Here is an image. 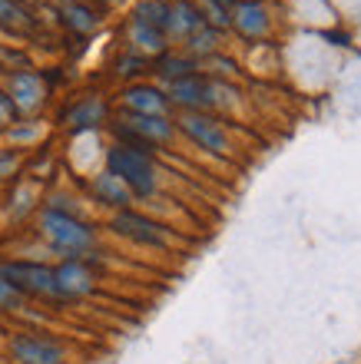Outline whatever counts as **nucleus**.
<instances>
[{"label": "nucleus", "instance_id": "3", "mask_svg": "<svg viewBox=\"0 0 361 364\" xmlns=\"http://www.w3.org/2000/svg\"><path fill=\"white\" fill-rule=\"evenodd\" d=\"M103 229L113 235V239H123L136 249H146V252H176L182 249V235L179 229H172L169 222H162L159 215H152V212L140 209H123V212H113V215H106Z\"/></svg>", "mask_w": 361, "mask_h": 364}, {"label": "nucleus", "instance_id": "9", "mask_svg": "<svg viewBox=\"0 0 361 364\" xmlns=\"http://www.w3.org/2000/svg\"><path fill=\"white\" fill-rule=\"evenodd\" d=\"M53 282H57L60 305H76L100 291V269H93L86 259H57L53 262Z\"/></svg>", "mask_w": 361, "mask_h": 364}, {"label": "nucleus", "instance_id": "22", "mask_svg": "<svg viewBox=\"0 0 361 364\" xmlns=\"http://www.w3.org/2000/svg\"><path fill=\"white\" fill-rule=\"evenodd\" d=\"M0 30H7V33H30L33 30V14L20 0H0Z\"/></svg>", "mask_w": 361, "mask_h": 364}, {"label": "nucleus", "instance_id": "13", "mask_svg": "<svg viewBox=\"0 0 361 364\" xmlns=\"http://www.w3.org/2000/svg\"><path fill=\"white\" fill-rule=\"evenodd\" d=\"M116 113H133V116H172V103L166 90L152 80L140 83H126L116 93Z\"/></svg>", "mask_w": 361, "mask_h": 364}, {"label": "nucleus", "instance_id": "27", "mask_svg": "<svg viewBox=\"0 0 361 364\" xmlns=\"http://www.w3.org/2000/svg\"><path fill=\"white\" fill-rule=\"evenodd\" d=\"M90 4L100 10H113V7H120V4H126V0H90Z\"/></svg>", "mask_w": 361, "mask_h": 364}, {"label": "nucleus", "instance_id": "24", "mask_svg": "<svg viewBox=\"0 0 361 364\" xmlns=\"http://www.w3.org/2000/svg\"><path fill=\"white\" fill-rule=\"evenodd\" d=\"M23 173V153H17V149H0V186L10 179H17V176Z\"/></svg>", "mask_w": 361, "mask_h": 364}, {"label": "nucleus", "instance_id": "14", "mask_svg": "<svg viewBox=\"0 0 361 364\" xmlns=\"http://www.w3.org/2000/svg\"><path fill=\"white\" fill-rule=\"evenodd\" d=\"M86 202L96 205V209H103L106 215L123 212V209H133L136 205L133 192L126 189L123 179H116L110 169H96V173L86 179Z\"/></svg>", "mask_w": 361, "mask_h": 364}, {"label": "nucleus", "instance_id": "4", "mask_svg": "<svg viewBox=\"0 0 361 364\" xmlns=\"http://www.w3.org/2000/svg\"><path fill=\"white\" fill-rule=\"evenodd\" d=\"M10 364H76V351L67 338L47 328H14L4 338Z\"/></svg>", "mask_w": 361, "mask_h": 364}, {"label": "nucleus", "instance_id": "16", "mask_svg": "<svg viewBox=\"0 0 361 364\" xmlns=\"http://www.w3.org/2000/svg\"><path fill=\"white\" fill-rule=\"evenodd\" d=\"M199 63L189 57V53H182L179 47H169V50H162L159 57H152L150 60V73L156 80L152 83H159V87H169V83H176V80L182 77H192V73H199Z\"/></svg>", "mask_w": 361, "mask_h": 364}, {"label": "nucleus", "instance_id": "23", "mask_svg": "<svg viewBox=\"0 0 361 364\" xmlns=\"http://www.w3.org/2000/svg\"><path fill=\"white\" fill-rule=\"evenodd\" d=\"M27 308H30L27 298L20 295L17 288H14L7 278L0 275V315H7V318H23V315H27Z\"/></svg>", "mask_w": 361, "mask_h": 364}, {"label": "nucleus", "instance_id": "1", "mask_svg": "<svg viewBox=\"0 0 361 364\" xmlns=\"http://www.w3.org/2000/svg\"><path fill=\"white\" fill-rule=\"evenodd\" d=\"M33 235L57 259H86L100 252V225L93 219L50 209V205H40L33 215Z\"/></svg>", "mask_w": 361, "mask_h": 364}, {"label": "nucleus", "instance_id": "20", "mask_svg": "<svg viewBox=\"0 0 361 364\" xmlns=\"http://www.w3.org/2000/svg\"><path fill=\"white\" fill-rule=\"evenodd\" d=\"M40 202H43V196H40L37 182L23 179V182H20V186H17V189L10 192V202H7L10 219H14V222L33 219V215H37V209H40Z\"/></svg>", "mask_w": 361, "mask_h": 364}, {"label": "nucleus", "instance_id": "2", "mask_svg": "<svg viewBox=\"0 0 361 364\" xmlns=\"http://www.w3.org/2000/svg\"><path fill=\"white\" fill-rule=\"evenodd\" d=\"M103 169H110L116 179H123V186L133 192L136 205H146V202H152L156 196H162L166 169H162V163H159V156L156 153L110 143L103 149Z\"/></svg>", "mask_w": 361, "mask_h": 364}, {"label": "nucleus", "instance_id": "8", "mask_svg": "<svg viewBox=\"0 0 361 364\" xmlns=\"http://www.w3.org/2000/svg\"><path fill=\"white\" fill-rule=\"evenodd\" d=\"M0 275L17 288L27 301H43V305H60L57 282H53V262L40 259H0Z\"/></svg>", "mask_w": 361, "mask_h": 364}, {"label": "nucleus", "instance_id": "25", "mask_svg": "<svg viewBox=\"0 0 361 364\" xmlns=\"http://www.w3.org/2000/svg\"><path fill=\"white\" fill-rule=\"evenodd\" d=\"M20 119V113H17V106H14V100L7 96V90L0 87V136L7 133L10 126Z\"/></svg>", "mask_w": 361, "mask_h": 364}, {"label": "nucleus", "instance_id": "21", "mask_svg": "<svg viewBox=\"0 0 361 364\" xmlns=\"http://www.w3.org/2000/svg\"><path fill=\"white\" fill-rule=\"evenodd\" d=\"M4 139L10 143V149L23 153V149H30V146H37L40 139H43V119H37V116H20L17 123L4 133Z\"/></svg>", "mask_w": 361, "mask_h": 364}, {"label": "nucleus", "instance_id": "7", "mask_svg": "<svg viewBox=\"0 0 361 364\" xmlns=\"http://www.w3.org/2000/svg\"><path fill=\"white\" fill-rule=\"evenodd\" d=\"M176 129L189 146H196L199 153L212 156V159H236V129L226 116L216 113H172Z\"/></svg>", "mask_w": 361, "mask_h": 364}, {"label": "nucleus", "instance_id": "15", "mask_svg": "<svg viewBox=\"0 0 361 364\" xmlns=\"http://www.w3.org/2000/svg\"><path fill=\"white\" fill-rule=\"evenodd\" d=\"M57 20L70 37L86 40L100 30V23H103V10L93 7L90 0H60L57 4Z\"/></svg>", "mask_w": 361, "mask_h": 364}, {"label": "nucleus", "instance_id": "19", "mask_svg": "<svg viewBox=\"0 0 361 364\" xmlns=\"http://www.w3.org/2000/svg\"><path fill=\"white\" fill-rule=\"evenodd\" d=\"M146 73H150V60L143 57V53H136V50L130 47H120L116 50V57L110 60V77L120 80V83H140V80H146Z\"/></svg>", "mask_w": 361, "mask_h": 364}, {"label": "nucleus", "instance_id": "11", "mask_svg": "<svg viewBox=\"0 0 361 364\" xmlns=\"http://www.w3.org/2000/svg\"><path fill=\"white\" fill-rule=\"evenodd\" d=\"M276 30V10L268 0H232V27L242 43H262Z\"/></svg>", "mask_w": 361, "mask_h": 364}, {"label": "nucleus", "instance_id": "26", "mask_svg": "<svg viewBox=\"0 0 361 364\" xmlns=\"http://www.w3.org/2000/svg\"><path fill=\"white\" fill-rule=\"evenodd\" d=\"M322 37L328 40V43H335V47H352L355 43V37H352V30H342V27H328V30H322Z\"/></svg>", "mask_w": 361, "mask_h": 364}, {"label": "nucleus", "instance_id": "18", "mask_svg": "<svg viewBox=\"0 0 361 364\" xmlns=\"http://www.w3.org/2000/svg\"><path fill=\"white\" fill-rule=\"evenodd\" d=\"M222 47H226V33H219V30H212V27H206V23H202L199 30H196V33H192V37H186L179 43V50L182 53H189L192 60H196V63H206V60L209 57H216V53H222Z\"/></svg>", "mask_w": 361, "mask_h": 364}, {"label": "nucleus", "instance_id": "17", "mask_svg": "<svg viewBox=\"0 0 361 364\" xmlns=\"http://www.w3.org/2000/svg\"><path fill=\"white\" fill-rule=\"evenodd\" d=\"M202 23H206V20H202L196 0H169V17H166V37H169V47H179L182 40L192 37Z\"/></svg>", "mask_w": 361, "mask_h": 364}, {"label": "nucleus", "instance_id": "12", "mask_svg": "<svg viewBox=\"0 0 361 364\" xmlns=\"http://www.w3.org/2000/svg\"><path fill=\"white\" fill-rule=\"evenodd\" d=\"M0 87L7 90V96L14 100V106H17L20 116H37V113H43V106L50 103L47 83H43V77H40V70H33V67L7 73Z\"/></svg>", "mask_w": 361, "mask_h": 364}, {"label": "nucleus", "instance_id": "10", "mask_svg": "<svg viewBox=\"0 0 361 364\" xmlns=\"http://www.w3.org/2000/svg\"><path fill=\"white\" fill-rule=\"evenodd\" d=\"M110 116H113V109H110V100L103 93H83V96H76L73 103L63 106L60 129H67L70 136L96 133V129H106Z\"/></svg>", "mask_w": 361, "mask_h": 364}, {"label": "nucleus", "instance_id": "6", "mask_svg": "<svg viewBox=\"0 0 361 364\" xmlns=\"http://www.w3.org/2000/svg\"><path fill=\"white\" fill-rule=\"evenodd\" d=\"M166 17H169V0H136L123 23V47L143 53L146 60L159 57L162 50H169Z\"/></svg>", "mask_w": 361, "mask_h": 364}, {"label": "nucleus", "instance_id": "5", "mask_svg": "<svg viewBox=\"0 0 361 364\" xmlns=\"http://www.w3.org/2000/svg\"><path fill=\"white\" fill-rule=\"evenodd\" d=\"M106 133H110V143L120 146H133V149H146V153H156L172 146L179 139V129H176V119L172 116H133V113H113L110 123H106Z\"/></svg>", "mask_w": 361, "mask_h": 364}]
</instances>
